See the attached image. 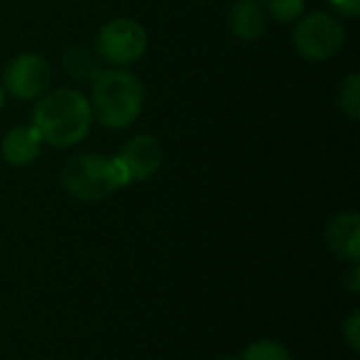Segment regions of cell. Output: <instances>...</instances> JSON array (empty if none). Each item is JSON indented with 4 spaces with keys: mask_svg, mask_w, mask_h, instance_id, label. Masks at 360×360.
Returning <instances> with one entry per match:
<instances>
[{
    "mask_svg": "<svg viewBox=\"0 0 360 360\" xmlns=\"http://www.w3.org/2000/svg\"><path fill=\"white\" fill-rule=\"evenodd\" d=\"M89 97L74 86L49 89L34 101L32 127L40 141L51 148H74L82 143L93 127Z\"/></svg>",
    "mask_w": 360,
    "mask_h": 360,
    "instance_id": "6da1fadb",
    "label": "cell"
},
{
    "mask_svg": "<svg viewBox=\"0 0 360 360\" xmlns=\"http://www.w3.org/2000/svg\"><path fill=\"white\" fill-rule=\"evenodd\" d=\"M95 53L103 65L129 68L148 51V30L131 17H114L95 34Z\"/></svg>",
    "mask_w": 360,
    "mask_h": 360,
    "instance_id": "277c9868",
    "label": "cell"
},
{
    "mask_svg": "<svg viewBox=\"0 0 360 360\" xmlns=\"http://www.w3.org/2000/svg\"><path fill=\"white\" fill-rule=\"evenodd\" d=\"M143 101V82L127 68H103L91 80V114L103 129H129L139 118Z\"/></svg>",
    "mask_w": 360,
    "mask_h": 360,
    "instance_id": "7a4b0ae2",
    "label": "cell"
},
{
    "mask_svg": "<svg viewBox=\"0 0 360 360\" xmlns=\"http://www.w3.org/2000/svg\"><path fill=\"white\" fill-rule=\"evenodd\" d=\"M217 360H240V356H219Z\"/></svg>",
    "mask_w": 360,
    "mask_h": 360,
    "instance_id": "ac0fdd59",
    "label": "cell"
},
{
    "mask_svg": "<svg viewBox=\"0 0 360 360\" xmlns=\"http://www.w3.org/2000/svg\"><path fill=\"white\" fill-rule=\"evenodd\" d=\"M61 65L65 74L78 82H91L103 70V61L97 57L95 49L86 44H70L61 55Z\"/></svg>",
    "mask_w": 360,
    "mask_h": 360,
    "instance_id": "8fae6325",
    "label": "cell"
},
{
    "mask_svg": "<svg viewBox=\"0 0 360 360\" xmlns=\"http://www.w3.org/2000/svg\"><path fill=\"white\" fill-rule=\"evenodd\" d=\"M293 44L295 51L308 61L319 63L333 59L346 44L344 23L327 11L304 13L295 21Z\"/></svg>",
    "mask_w": 360,
    "mask_h": 360,
    "instance_id": "5b68a950",
    "label": "cell"
},
{
    "mask_svg": "<svg viewBox=\"0 0 360 360\" xmlns=\"http://www.w3.org/2000/svg\"><path fill=\"white\" fill-rule=\"evenodd\" d=\"M331 8L346 19H356L360 13V0H329Z\"/></svg>",
    "mask_w": 360,
    "mask_h": 360,
    "instance_id": "2e32d148",
    "label": "cell"
},
{
    "mask_svg": "<svg viewBox=\"0 0 360 360\" xmlns=\"http://www.w3.org/2000/svg\"><path fill=\"white\" fill-rule=\"evenodd\" d=\"M325 243L340 259L359 264L360 259V217L356 211L338 213L325 230Z\"/></svg>",
    "mask_w": 360,
    "mask_h": 360,
    "instance_id": "ba28073f",
    "label": "cell"
},
{
    "mask_svg": "<svg viewBox=\"0 0 360 360\" xmlns=\"http://www.w3.org/2000/svg\"><path fill=\"white\" fill-rule=\"evenodd\" d=\"M342 333H344V340L346 344L350 346L352 352H359L360 350V312L354 310L342 325Z\"/></svg>",
    "mask_w": 360,
    "mask_h": 360,
    "instance_id": "9a60e30c",
    "label": "cell"
},
{
    "mask_svg": "<svg viewBox=\"0 0 360 360\" xmlns=\"http://www.w3.org/2000/svg\"><path fill=\"white\" fill-rule=\"evenodd\" d=\"M338 105L342 114L350 120L360 118V74L352 72L344 78L340 93H338Z\"/></svg>",
    "mask_w": 360,
    "mask_h": 360,
    "instance_id": "7c38bea8",
    "label": "cell"
},
{
    "mask_svg": "<svg viewBox=\"0 0 360 360\" xmlns=\"http://www.w3.org/2000/svg\"><path fill=\"white\" fill-rule=\"evenodd\" d=\"M42 141L40 135L32 124H19L8 129L0 139V158L17 169L30 167L38 160L42 154Z\"/></svg>",
    "mask_w": 360,
    "mask_h": 360,
    "instance_id": "9c48e42d",
    "label": "cell"
},
{
    "mask_svg": "<svg viewBox=\"0 0 360 360\" xmlns=\"http://www.w3.org/2000/svg\"><path fill=\"white\" fill-rule=\"evenodd\" d=\"M53 80L51 63L34 51L15 55L2 72V86L6 95L19 101H36L49 89Z\"/></svg>",
    "mask_w": 360,
    "mask_h": 360,
    "instance_id": "8992f818",
    "label": "cell"
},
{
    "mask_svg": "<svg viewBox=\"0 0 360 360\" xmlns=\"http://www.w3.org/2000/svg\"><path fill=\"white\" fill-rule=\"evenodd\" d=\"M61 186L80 202H101L116 190L131 186V179L116 154L105 156L99 152H80L63 162Z\"/></svg>",
    "mask_w": 360,
    "mask_h": 360,
    "instance_id": "3957f363",
    "label": "cell"
},
{
    "mask_svg": "<svg viewBox=\"0 0 360 360\" xmlns=\"http://www.w3.org/2000/svg\"><path fill=\"white\" fill-rule=\"evenodd\" d=\"M264 8L278 23H293L306 13V0H264Z\"/></svg>",
    "mask_w": 360,
    "mask_h": 360,
    "instance_id": "5bb4252c",
    "label": "cell"
},
{
    "mask_svg": "<svg viewBox=\"0 0 360 360\" xmlns=\"http://www.w3.org/2000/svg\"><path fill=\"white\" fill-rule=\"evenodd\" d=\"M240 360H293L287 346L276 340H257L247 346Z\"/></svg>",
    "mask_w": 360,
    "mask_h": 360,
    "instance_id": "4fadbf2b",
    "label": "cell"
},
{
    "mask_svg": "<svg viewBox=\"0 0 360 360\" xmlns=\"http://www.w3.org/2000/svg\"><path fill=\"white\" fill-rule=\"evenodd\" d=\"M124 165L131 184L152 179L162 167V143L152 133H139L131 137L116 154Z\"/></svg>",
    "mask_w": 360,
    "mask_h": 360,
    "instance_id": "52a82bcc",
    "label": "cell"
},
{
    "mask_svg": "<svg viewBox=\"0 0 360 360\" xmlns=\"http://www.w3.org/2000/svg\"><path fill=\"white\" fill-rule=\"evenodd\" d=\"M4 103H6V91H4V86H2V82H0V112H2V108H4Z\"/></svg>",
    "mask_w": 360,
    "mask_h": 360,
    "instance_id": "e0dca14e",
    "label": "cell"
},
{
    "mask_svg": "<svg viewBox=\"0 0 360 360\" xmlns=\"http://www.w3.org/2000/svg\"><path fill=\"white\" fill-rule=\"evenodd\" d=\"M268 13L262 0H236L228 13V27L240 42H255L264 36Z\"/></svg>",
    "mask_w": 360,
    "mask_h": 360,
    "instance_id": "30bf717a",
    "label": "cell"
}]
</instances>
